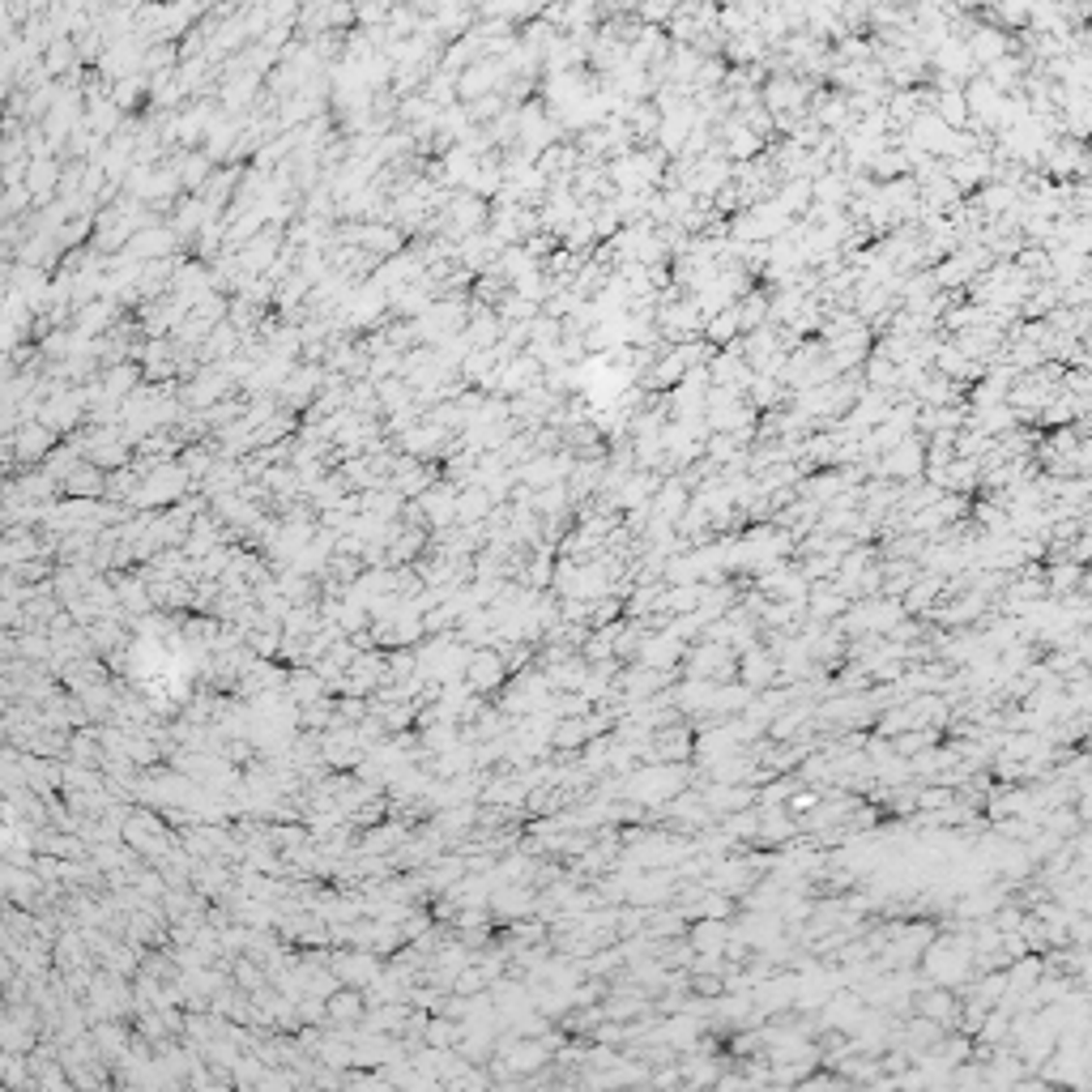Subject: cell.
<instances>
[{"instance_id": "obj_11", "label": "cell", "mask_w": 1092, "mask_h": 1092, "mask_svg": "<svg viewBox=\"0 0 1092 1092\" xmlns=\"http://www.w3.org/2000/svg\"><path fill=\"white\" fill-rule=\"evenodd\" d=\"M503 671H508V666H503V657H496V653H478V657L470 662L474 687H496L500 678H503Z\"/></svg>"}, {"instance_id": "obj_12", "label": "cell", "mask_w": 1092, "mask_h": 1092, "mask_svg": "<svg viewBox=\"0 0 1092 1092\" xmlns=\"http://www.w3.org/2000/svg\"><path fill=\"white\" fill-rule=\"evenodd\" d=\"M1088 388H1092L1088 367H1067L1063 380H1058V393H1067V397H1076V401H1084V397H1088Z\"/></svg>"}, {"instance_id": "obj_14", "label": "cell", "mask_w": 1092, "mask_h": 1092, "mask_svg": "<svg viewBox=\"0 0 1092 1092\" xmlns=\"http://www.w3.org/2000/svg\"><path fill=\"white\" fill-rule=\"evenodd\" d=\"M922 1012L934 1016V1020H939V1016H952V1012H956V998L947 994V991H931V994L922 998Z\"/></svg>"}, {"instance_id": "obj_4", "label": "cell", "mask_w": 1092, "mask_h": 1092, "mask_svg": "<svg viewBox=\"0 0 1092 1092\" xmlns=\"http://www.w3.org/2000/svg\"><path fill=\"white\" fill-rule=\"evenodd\" d=\"M662 487V474H653V470H636L632 478L623 482L619 487V496H615V508L619 512H632V508H645L648 500H653V491Z\"/></svg>"}, {"instance_id": "obj_6", "label": "cell", "mask_w": 1092, "mask_h": 1092, "mask_svg": "<svg viewBox=\"0 0 1092 1092\" xmlns=\"http://www.w3.org/2000/svg\"><path fill=\"white\" fill-rule=\"evenodd\" d=\"M700 337H704L708 346L713 350H721V346H730V342H738V312H734V303L730 307H721V312L713 316V321H704V329H700Z\"/></svg>"}, {"instance_id": "obj_7", "label": "cell", "mask_w": 1092, "mask_h": 1092, "mask_svg": "<svg viewBox=\"0 0 1092 1092\" xmlns=\"http://www.w3.org/2000/svg\"><path fill=\"white\" fill-rule=\"evenodd\" d=\"M772 201H777L790 218H802V214L811 210V180H781L777 192H772Z\"/></svg>"}, {"instance_id": "obj_2", "label": "cell", "mask_w": 1092, "mask_h": 1092, "mask_svg": "<svg viewBox=\"0 0 1092 1092\" xmlns=\"http://www.w3.org/2000/svg\"><path fill=\"white\" fill-rule=\"evenodd\" d=\"M964 47H968V60H973L977 69H986V65H994V60H1003L1007 51H1012V35H1003L998 26L977 22L973 35L964 39Z\"/></svg>"}, {"instance_id": "obj_8", "label": "cell", "mask_w": 1092, "mask_h": 1092, "mask_svg": "<svg viewBox=\"0 0 1092 1092\" xmlns=\"http://www.w3.org/2000/svg\"><path fill=\"white\" fill-rule=\"evenodd\" d=\"M491 508H496V503H491V496L482 487H461L457 491V525H482Z\"/></svg>"}, {"instance_id": "obj_13", "label": "cell", "mask_w": 1092, "mask_h": 1092, "mask_svg": "<svg viewBox=\"0 0 1092 1092\" xmlns=\"http://www.w3.org/2000/svg\"><path fill=\"white\" fill-rule=\"evenodd\" d=\"M521 248H525V252L533 256V261L542 265V261H551V256L560 252V235H551V231H538V235H530V240H525Z\"/></svg>"}, {"instance_id": "obj_9", "label": "cell", "mask_w": 1092, "mask_h": 1092, "mask_svg": "<svg viewBox=\"0 0 1092 1092\" xmlns=\"http://www.w3.org/2000/svg\"><path fill=\"white\" fill-rule=\"evenodd\" d=\"M175 248V231L171 226H150V231L132 235V252L146 256V261H154V256H167Z\"/></svg>"}, {"instance_id": "obj_3", "label": "cell", "mask_w": 1092, "mask_h": 1092, "mask_svg": "<svg viewBox=\"0 0 1092 1092\" xmlns=\"http://www.w3.org/2000/svg\"><path fill=\"white\" fill-rule=\"evenodd\" d=\"M687 503H692V491H687V482L678 478V474H666L662 487L653 491V500H648V512H653L657 521H671L678 525V517L687 512Z\"/></svg>"}, {"instance_id": "obj_5", "label": "cell", "mask_w": 1092, "mask_h": 1092, "mask_svg": "<svg viewBox=\"0 0 1092 1092\" xmlns=\"http://www.w3.org/2000/svg\"><path fill=\"white\" fill-rule=\"evenodd\" d=\"M734 312H738V333H756V329L768 325V291L764 286H756V291H747L743 299H734Z\"/></svg>"}, {"instance_id": "obj_10", "label": "cell", "mask_w": 1092, "mask_h": 1092, "mask_svg": "<svg viewBox=\"0 0 1092 1092\" xmlns=\"http://www.w3.org/2000/svg\"><path fill=\"white\" fill-rule=\"evenodd\" d=\"M862 385L875 388V393H896V367L879 355H867V363H862Z\"/></svg>"}, {"instance_id": "obj_1", "label": "cell", "mask_w": 1092, "mask_h": 1092, "mask_svg": "<svg viewBox=\"0 0 1092 1092\" xmlns=\"http://www.w3.org/2000/svg\"><path fill=\"white\" fill-rule=\"evenodd\" d=\"M879 474L888 482H913L926 474V440L922 436H905L896 448H888L879 457Z\"/></svg>"}]
</instances>
